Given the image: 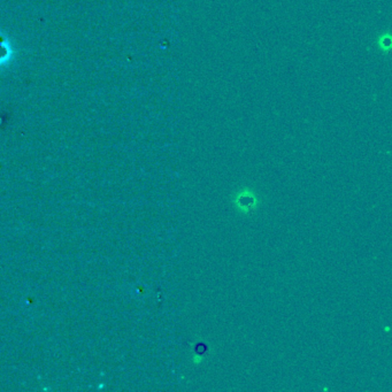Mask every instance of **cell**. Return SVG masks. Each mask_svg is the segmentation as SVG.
<instances>
[{"label": "cell", "mask_w": 392, "mask_h": 392, "mask_svg": "<svg viewBox=\"0 0 392 392\" xmlns=\"http://www.w3.org/2000/svg\"><path fill=\"white\" fill-rule=\"evenodd\" d=\"M257 199L254 197V194L251 192H241L237 197V206L239 207V210L244 212L252 211L256 207Z\"/></svg>", "instance_id": "6da1fadb"}]
</instances>
